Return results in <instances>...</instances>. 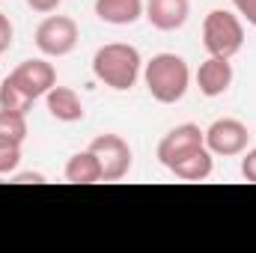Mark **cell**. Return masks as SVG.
Returning <instances> with one entry per match:
<instances>
[{
    "label": "cell",
    "instance_id": "1",
    "mask_svg": "<svg viewBox=\"0 0 256 253\" xmlns=\"http://www.w3.org/2000/svg\"><path fill=\"white\" fill-rule=\"evenodd\" d=\"M143 80H146V90L155 102L161 104H176L185 92H188V84H191V72L188 63L179 57V54H155L146 72H143Z\"/></svg>",
    "mask_w": 256,
    "mask_h": 253
},
{
    "label": "cell",
    "instance_id": "2",
    "mask_svg": "<svg viewBox=\"0 0 256 253\" xmlns=\"http://www.w3.org/2000/svg\"><path fill=\"white\" fill-rule=\"evenodd\" d=\"M92 74L110 90H131L140 78V54L134 45L110 42L102 45L92 57Z\"/></svg>",
    "mask_w": 256,
    "mask_h": 253
},
{
    "label": "cell",
    "instance_id": "3",
    "mask_svg": "<svg viewBox=\"0 0 256 253\" xmlns=\"http://www.w3.org/2000/svg\"><path fill=\"white\" fill-rule=\"evenodd\" d=\"M202 45L212 57L232 60L244 45V24L226 9H212L202 21Z\"/></svg>",
    "mask_w": 256,
    "mask_h": 253
},
{
    "label": "cell",
    "instance_id": "4",
    "mask_svg": "<svg viewBox=\"0 0 256 253\" xmlns=\"http://www.w3.org/2000/svg\"><path fill=\"white\" fill-rule=\"evenodd\" d=\"M78 39H80L78 24L68 15H48L36 27V48L45 57H66V54H72Z\"/></svg>",
    "mask_w": 256,
    "mask_h": 253
},
{
    "label": "cell",
    "instance_id": "5",
    "mask_svg": "<svg viewBox=\"0 0 256 253\" xmlns=\"http://www.w3.org/2000/svg\"><path fill=\"white\" fill-rule=\"evenodd\" d=\"M92 155L98 158L102 167V182H120L131 170V146L120 134H98L90 143Z\"/></svg>",
    "mask_w": 256,
    "mask_h": 253
},
{
    "label": "cell",
    "instance_id": "6",
    "mask_svg": "<svg viewBox=\"0 0 256 253\" xmlns=\"http://www.w3.org/2000/svg\"><path fill=\"white\" fill-rule=\"evenodd\" d=\"M248 140H250L248 126L238 120H230V116L214 120L206 128V149L212 155H242L248 149Z\"/></svg>",
    "mask_w": 256,
    "mask_h": 253
},
{
    "label": "cell",
    "instance_id": "7",
    "mask_svg": "<svg viewBox=\"0 0 256 253\" xmlns=\"http://www.w3.org/2000/svg\"><path fill=\"white\" fill-rule=\"evenodd\" d=\"M9 80L27 96V98H42L54 84H57V72L54 66L45 63V60H24L21 66H15L9 72Z\"/></svg>",
    "mask_w": 256,
    "mask_h": 253
},
{
    "label": "cell",
    "instance_id": "8",
    "mask_svg": "<svg viewBox=\"0 0 256 253\" xmlns=\"http://www.w3.org/2000/svg\"><path fill=\"white\" fill-rule=\"evenodd\" d=\"M196 146H206V131L194 122H185V126H176L173 131L164 134V140L158 143V161L164 167H170L173 161H179L182 155H188Z\"/></svg>",
    "mask_w": 256,
    "mask_h": 253
},
{
    "label": "cell",
    "instance_id": "9",
    "mask_svg": "<svg viewBox=\"0 0 256 253\" xmlns=\"http://www.w3.org/2000/svg\"><path fill=\"white\" fill-rule=\"evenodd\" d=\"M143 12H146V21H149L155 30L173 33V30H179V27L188 21L191 3H188V0H149Z\"/></svg>",
    "mask_w": 256,
    "mask_h": 253
},
{
    "label": "cell",
    "instance_id": "10",
    "mask_svg": "<svg viewBox=\"0 0 256 253\" xmlns=\"http://www.w3.org/2000/svg\"><path fill=\"white\" fill-rule=\"evenodd\" d=\"M230 84H232V63L226 57H208L196 72V86L208 98L224 96L230 90Z\"/></svg>",
    "mask_w": 256,
    "mask_h": 253
},
{
    "label": "cell",
    "instance_id": "11",
    "mask_svg": "<svg viewBox=\"0 0 256 253\" xmlns=\"http://www.w3.org/2000/svg\"><path fill=\"white\" fill-rule=\"evenodd\" d=\"M212 167H214L212 152H208L206 146H196V149H191L188 155H182L179 161H173L167 170H170L176 179H185V182H202V179L212 176Z\"/></svg>",
    "mask_w": 256,
    "mask_h": 253
},
{
    "label": "cell",
    "instance_id": "12",
    "mask_svg": "<svg viewBox=\"0 0 256 253\" xmlns=\"http://www.w3.org/2000/svg\"><path fill=\"white\" fill-rule=\"evenodd\" d=\"M45 102H48V110L54 120L60 122H78L84 120V104H80V96L72 90V86H51L45 92Z\"/></svg>",
    "mask_w": 256,
    "mask_h": 253
},
{
    "label": "cell",
    "instance_id": "13",
    "mask_svg": "<svg viewBox=\"0 0 256 253\" xmlns=\"http://www.w3.org/2000/svg\"><path fill=\"white\" fill-rule=\"evenodd\" d=\"M143 9H146L143 0H96V15L104 24H116V27L134 24L143 15Z\"/></svg>",
    "mask_w": 256,
    "mask_h": 253
},
{
    "label": "cell",
    "instance_id": "14",
    "mask_svg": "<svg viewBox=\"0 0 256 253\" xmlns=\"http://www.w3.org/2000/svg\"><path fill=\"white\" fill-rule=\"evenodd\" d=\"M66 179L74 182V185H96V182H102V167H98V158L92 155V149L78 152V155L68 158Z\"/></svg>",
    "mask_w": 256,
    "mask_h": 253
},
{
    "label": "cell",
    "instance_id": "15",
    "mask_svg": "<svg viewBox=\"0 0 256 253\" xmlns=\"http://www.w3.org/2000/svg\"><path fill=\"white\" fill-rule=\"evenodd\" d=\"M27 140V120L24 114L0 108V146H21Z\"/></svg>",
    "mask_w": 256,
    "mask_h": 253
},
{
    "label": "cell",
    "instance_id": "16",
    "mask_svg": "<svg viewBox=\"0 0 256 253\" xmlns=\"http://www.w3.org/2000/svg\"><path fill=\"white\" fill-rule=\"evenodd\" d=\"M0 108L3 110H15V114H24L27 116V110L33 108V98H27L9 78L0 84Z\"/></svg>",
    "mask_w": 256,
    "mask_h": 253
},
{
    "label": "cell",
    "instance_id": "17",
    "mask_svg": "<svg viewBox=\"0 0 256 253\" xmlns=\"http://www.w3.org/2000/svg\"><path fill=\"white\" fill-rule=\"evenodd\" d=\"M21 164V146H0V176L15 173Z\"/></svg>",
    "mask_w": 256,
    "mask_h": 253
},
{
    "label": "cell",
    "instance_id": "18",
    "mask_svg": "<svg viewBox=\"0 0 256 253\" xmlns=\"http://www.w3.org/2000/svg\"><path fill=\"white\" fill-rule=\"evenodd\" d=\"M12 36H15V30H12V21L0 12V54H6L9 51V45H12Z\"/></svg>",
    "mask_w": 256,
    "mask_h": 253
},
{
    "label": "cell",
    "instance_id": "19",
    "mask_svg": "<svg viewBox=\"0 0 256 253\" xmlns=\"http://www.w3.org/2000/svg\"><path fill=\"white\" fill-rule=\"evenodd\" d=\"M242 176H244L248 182H256V149H250V152L244 155V161H242Z\"/></svg>",
    "mask_w": 256,
    "mask_h": 253
},
{
    "label": "cell",
    "instance_id": "20",
    "mask_svg": "<svg viewBox=\"0 0 256 253\" xmlns=\"http://www.w3.org/2000/svg\"><path fill=\"white\" fill-rule=\"evenodd\" d=\"M232 3H236L238 15H244V18L256 27V0H232Z\"/></svg>",
    "mask_w": 256,
    "mask_h": 253
},
{
    "label": "cell",
    "instance_id": "21",
    "mask_svg": "<svg viewBox=\"0 0 256 253\" xmlns=\"http://www.w3.org/2000/svg\"><path fill=\"white\" fill-rule=\"evenodd\" d=\"M63 0H27V6L33 9V12H42V15H48V12H57V6H60Z\"/></svg>",
    "mask_w": 256,
    "mask_h": 253
},
{
    "label": "cell",
    "instance_id": "22",
    "mask_svg": "<svg viewBox=\"0 0 256 253\" xmlns=\"http://www.w3.org/2000/svg\"><path fill=\"white\" fill-rule=\"evenodd\" d=\"M15 182H21V185H30V182L39 185V182H45V176H42V173H18Z\"/></svg>",
    "mask_w": 256,
    "mask_h": 253
}]
</instances>
